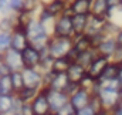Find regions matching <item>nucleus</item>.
I'll return each mask as SVG.
<instances>
[{"label":"nucleus","mask_w":122,"mask_h":115,"mask_svg":"<svg viewBox=\"0 0 122 115\" xmlns=\"http://www.w3.org/2000/svg\"><path fill=\"white\" fill-rule=\"evenodd\" d=\"M26 31L29 34L30 44H33L34 47H37L38 50L47 48V46L50 43V38H51V34L48 33V30L40 23V20L37 19V16H36V19L31 21L30 24L27 26Z\"/></svg>","instance_id":"f257e3e1"},{"label":"nucleus","mask_w":122,"mask_h":115,"mask_svg":"<svg viewBox=\"0 0 122 115\" xmlns=\"http://www.w3.org/2000/svg\"><path fill=\"white\" fill-rule=\"evenodd\" d=\"M72 47H74L72 38H68V37H57V36H51L50 43L47 46L48 53L54 58L68 56V53L71 51Z\"/></svg>","instance_id":"f03ea898"},{"label":"nucleus","mask_w":122,"mask_h":115,"mask_svg":"<svg viewBox=\"0 0 122 115\" xmlns=\"http://www.w3.org/2000/svg\"><path fill=\"white\" fill-rule=\"evenodd\" d=\"M51 36L74 38L75 29H74V24H72V16L61 14L60 17H57L56 19V23H54V29H53V34Z\"/></svg>","instance_id":"7ed1b4c3"},{"label":"nucleus","mask_w":122,"mask_h":115,"mask_svg":"<svg viewBox=\"0 0 122 115\" xmlns=\"http://www.w3.org/2000/svg\"><path fill=\"white\" fill-rule=\"evenodd\" d=\"M98 95H99L105 110L114 111V110L118 108V104H119V99H121L119 89L109 88V87H101L99 91H98Z\"/></svg>","instance_id":"20e7f679"},{"label":"nucleus","mask_w":122,"mask_h":115,"mask_svg":"<svg viewBox=\"0 0 122 115\" xmlns=\"http://www.w3.org/2000/svg\"><path fill=\"white\" fill-rule=\"evenodd\" d=\"M23 77H24V84L29 88H34V89H41L44 88V74L40 68L36 67H24L21 70Z\"/></svg>","instance_id":"39448f33"},{"label":"nucleus","mask_w":122,"mask_h":115,"mask_svg":"<svg viewBox=\"0 0 122 115\" xmlns=\"http://www.w3.org/2000/svg\"><path fill=\"white\" fill-rule=\"evenodd\" d=\"M0 61L6 63L13 71H21L24 68V61H23V54L21 51L16 50V48H10L6 53L0 54Z\"/></svg>","instance_id":"423d86ee"},{"label":"nucleus","mask_w":122,"mask_h":115,"mask_svg":"<svg viewBox=\"0 0 122 115\" xmlns=\"http://www.w3.org/2000/svg\"><path fill=\"white\" fill-rule=\"evenodd\" d=\"M31 105H33V110H34V114L36 115H48L51 112L47 88H41L38 91L36 98L31 101Z\"/></svg>","instance_id":"0eeeda50"},{"label":"nucleus","mask_w":122,"mask_h":115,"mask_svg":"<svg viewBox=\"0 0 122 115\" xmlns=\"http://www.w3.org/2000/svg\"><path fill=\"white\" fill-rule=\"evenodd\" d=\"M23 61H24V67H36L38 68L43 60V54L41 50H38L37 47H34L33 44H30L29 47H26L23 51Z\"/></svg>","instance_id":"6e6552de"},{"label":"nucleus","mask_w":122,"mask_h":115,"mask_svg":"<svg viewBox=\"0 0 122 115\" xmlns=\"http://www.w3.org/2000/svg\"><path fill=\"white\" fill-rule=\"evenodd\" d=\"M109 63H111V58L98 54V56L95 57V60L92 61L91 64L88 65V68H87L88 75H91L92 78H95V80H99L101 75H102V73H104V70L107 68V65H108Z\"/></svg>","instance_id":"1a4fd4ad"},{"label":"nucleus","mask_w":122,"mask_h":115,"mask_svg":"<svg viewBox=\"0 0 122 115\" xmlns=\"http://www.w3.org/2000/svg\"><path fill=\"white\" fill-rule=\"evenodd\" d=\"M47 92H48V101H50L51 112H57L67 102H70V97L64 91H56V89L47 88Z\"/></svg>","instance_id":"9d476101"},{"label":"nucleus","mask_w":122,"mask_h":115,"mask_svg":"<svg viewBox=\"0 0 122 115\" xmlns=\"http://www.w3.org/2000/svg\"><path fill=\"white\" fill-rule=\"evenodd\" d=\"M29 46H30V38H29L26 29L16 27L11 33V47L19 50V51H23Z\"/></svg>","instance_id":"9b49d317"},{"label":"nucleus","mask_w":122,"mask_h":115,"mask_svg":"<svg viewBox=\"0 0 122 115\" xmlns=\"http://www.w3.org/2000/svg\"><path fill=\"white\" fill-rule=\"evenodd\" d=\"M68 0H43L41 7L46 9L51 16H54L56 19L60 17L61 14L65 13L67 7H68Z\"/></svg>","instance_id":"f8f14e48"},{"label":"nucleus","mask_w":122,"mask_h":115,"mask_svg":"<svg viewBox=\"0 0 122 115\" xmlns=\"http://www.w3.org/2000/svg\"><path fill=\"white\" fill-rule=\"evenodd\" d=\"M118 47H119V44H118L115 37H105L95 48H97L99 56H105L108 58H112L115 51L118 50Z\"/></svg>","instance_id":"ddd939ff"},{"label":"nucleus","mask_w":122,"mask_h":115,"mask_svg":"<svg viewBox=\"0 0 122 115\" xmlns=\"http://www.w3.org/2000/svg\"><path fill=\"white\" fill-rule=\"evenodd\" d=\"M91 97H92V94L90 92V91L80 88V89H78L71 98H70V102H71L72 107L78 111V110H81V108L90 105V102H91Z\"/></svg>","instance_id":"4468645a"},{"label":"nucleus","mask_w":122,"mask_h":115,"mask_svg":"<svg viewBox=\"0 0 122 115\" xmlns=\"http://www.w3.org/2000/svg\"><path fill=\"white\" fill-rule=\"evenodd\" d=\"M107 20H108V19L101 17V16H95V14H92V13H91V14H90V17H88V26H87L85 33H87L88 36H95V34L102 33V30H104V26H105Z\"/></svg>","instance_id":"2eb2a0df"},{"label":"nucleus","mask_w":122,"mask_h":115,"mask_svg":"<svg viewBox=\"0 0 122 115\" xmlns=\"http://www.w3.org/2000/svg\"><path fill=\"white\" fill-rule=\"evenodd\" d=\"M72 43H74V48H75L78 53H82V51L95 48V47H94V43H92L91 36H88L87 33L75 34L74 38H72Z\"/></svg>","instance_id":"dca6fc26"},{"label":"nucleus","mask_w":122,"mask_h":115,"mask_svg":"<svg viewBox=\"0 0 122 115\" xmlns=\"http://www.w3.org/2000/svg\"><path fill=\"white\" fill-rule=\"evenodd\" d=\"M94 0H70L68 6L74 14H91Z\"/></svg>","instance_id":"f3484780"},{"label":"nucleus","mask_w":122,"mask_h":115,"mask_svg":"<svg viewBox=\"0 0 122 115\" xmlns=\"http://www.w3.org/2000/svg\"><path fill=\"white\" fill-rule=\"evenodd\" d=\"M87 74H88L87 68L84 65H81L80 63H77V61H74L71 64V67L68 68V71H67V75H68V78H70L71 83H81V80Z\"/></svg>","instance_id":"a211bd4d"},{"label":"nucleus","mask_w":122,"mask_h":115,"mask_svg":"<svg viewBox=\"0 0 122 115\" xmlns=\"http://www.w3.org/2000/svg\"><path fill=\"white\" fill-rule=\"evenodd\" d=\"M16 107V94H4L0 95V112L11 115Z\"/></svg>","instance_id":"6ab92c4d"},{"label":"nucleus","mask_w":122,"mask_h":115,"mask_svg":"<svg viewBox=\"0 0 122 115\" xmlns=\"http://www.w3.org/2000/svg\"><path fill=\"white\" fill-rule=\"evenodd\" d=\"M70 83L71 81H70L67 73H61V74H56L54 73V75H53V78L50 81V85L47 87V88L56 89V91H65V88H67V85Z\"/></svg>","instance_id":"aec40b11"},{"label":"nucleus","mask_w":122,"mask_h":115,"mask_svg":"<svg viewBox=\"0 0 122 115\" xmlns=\"http://www.w3.org/2000/svg\"><path fill=\"white\" fill-rule=\"evenodd\" d=\"M37 19L40 20V23L48 30L50 34H53V29H54V23H56V17L51 16L46 9L40 7V10L37 11Z\"/></svg>","instance_id":"412c9836"},{"label":"nucleus","mask_w":122,"mask_h":115,"mask_svg":"<svg viewBox=\"0 0 122 115\" xmlns=\"http://www.w3.org/2000/svg\"><path fill=\"white\" fill-rule=\"evenodd\" d=\"M72 61L67 57H57L53 60V64H51V71L56 73V74H61V73H67L68 68L71 67Z\"/></svg>","instance_id":"4be33fe9"},{"label":"nucleus","mask_w":122,"mask_h":115,"mask_svg":"<svg viewBox=\"0 0 122 115\" xmlns=\"http://www.w3.org/2000/svg\"><path fill=\"white\" fill-rule=\"evenodd\" d=\"M17 27L16 21V13H10L6 16H0V31L13 33V30Z\"/></svg>","instance_id":"5701e85b"},{"label":"nucleus","mask_w":122,"mask_h":115,"mask_svg":"<svg viewBox=\"0 0 122 115\" xmlns=\"http://www.w3.org/2000/svg\"><path fill=\"white\" fill-rule=\"evenodd\" d=\"M109 10H111V7H109L108 0H94V3H92V11H91L92 14L108 19Z\"/></svg>","instance_id":"b1692460"},{"label":"nucleus","mask_w":122,"mask_h":115,"mask_svg":"<svg viewBox=\"0 0 122 115\" xmlns=\"http://www.w3.org/2000/svg\"><path fill=\"white\" fill-rule=\"evenodd\" d=\"M37 13H33L29 10H21L20 13H16V21H17V27L21 29H27V26L36 19Z\"/></svg>","instance_id":"393cba45"},{"label":"nucleus","mask_w":122,"mask_h":115,"mask_svg":"<svg viewBox=\"0 0 122 115\" xmlns=\"http://www.w3.org/2000/svg\"><path fill=\"white\" fill-rule=\"evenodd\" d=\"M88 17L90 14H74L72 16V24L75 29V34L85 33L87 26H88Z\"/></svg>","instance_id":"a878e982"},{"label":"nucleus","mask_w":122,"mask_h":115,"mask_svg":"<svg viewBox=\"0 0 122 115\" xmlns=\"http://www.w3.org/2000/svg\"><path fill=\"white\" fill-rule=\"evenodd\" d=\"M118 70H119V64H117L111 60V63L107 65V68L104 70V73H102V75L98 81H108V80L118 78Z\"/></svg>","instance_id":"bb28decb"},{"label":"nucleus","mask_w":122,"mask_h":115,"mask_svg":"<svg viewBox=\"0 0 122 115\" xmlns=\"http://www.w3.org/2000/svg\"><path fill=\"white\" fill-rule=\"evenodd\" d=\"M98 56V51L97 48H91V50H87V51H82L78 54L77 58V63H80L81 65H84L85 68H88V65L91 64L92 61L95 60V57Z\"/></svg>","instance_id":"cd10ccee"},{"label":"nucleus","mask_w":122,"mask_h":115,"mask_svg":"<svg viewBox=\"0 0 122 115\" xmlns=\"http://www.w3.org/2000/svg\"><path fill=\"white\" fill-rule=\"evenodd\" d=\"M11 84H13V89H14V94H19L24 87V77H23V73L21 71H13L11 73Z\"/></svg>","instance_id":"c85d7f7f"},{"label":"nucleus","mask_w":122,"mask_h":115,"mask_svg":"<svg viewBox=\"0 0 122 115\" xmlns=\"http://www.w3.org/2000/svg\"><path fill=\"white\" fill-rule=\"evenodd\" d=\"M38 91L40 89H34V88H29V87H24L19 94H16L21 101H24V102H31L34 98H36V95L38 94Z\"/></svg>","instance_id":"c756f323"},{"label":"nucleus","mask_w":122,"mask_h":115,"mask_svg":"<svg viewBox=\"0 0 122 115\" xmlns=\"http://www.w3.org/2000/svg\"><path fill=\"white\" fill-rule=\"evenodd\" d=\"M4 94H14L13 84H11V75L0 77V95Z\"/></svg>","instance_id":"7c9ffc66"},{"label":"nucleus","mask_w":122,"mask_h":115,"mask_svg":"<svg viewBox=\"0 0 122 115\" xmlns=\"http://www.w3.org/2000/svg\"><path fill=\"white\" fill-rule=\"evenodd\" d=\"M11 48V33L0 31V54Z\"/></svg>","instance_id":"2f4dec72"},{"label":"nucleus","mask_w":122,"mask_h":115,"mask_svg":"<svg viewBox=\"0 0 122 115\" xmlns=\"http://www.w3.org/2000/svg\"><path fill=\"white\" fill-rule=\"evenodd\" d=\"M43 4V0H24V10L37 13Z\"/></svg>","instance_id":"473e14b6"},{"label":"nucleus","mask_w":122,"mask_h":115,"mask_svg":"<svg viewBox=\"0 0 122 115\" xmlns=\"http://www.w3.org/2000/svg\"><path fill=\"white\" fill-rule=\"evenodd\" d=\"M11 13H20L24 10V0H9Z\"/></svg>","instance_id":"72a5a7b5"},{"label":"nucleus","mask_w":122,"mask_h":115,"mask_svg":"<svg viewBox=\"0 0 122 115\" xmlns=\"http://www.w3.org/2000/svg\"><path fill=\"white\" fill-rule=\"evenodd\" d=\"M57 115H75L77 114V110L72 107V104L71 102H67L61 110H58L57 112H56Z\"/></svg>","instance_id":"f704fd0d"},{"label":"nucleus","mask_w":122,"mask_h":115,"mask_svg":"<svg viewBox=\"0 0 122 115\" xmlns=\"http://www.w3.org/2000/svg\"><path fill=\"white\" fill-rule=\"evenodd\" d=\"M90 105H91V107L95 110V111H97V112H98V111H101V110H104L102 101H101V98H99V95H98V94H92Z\"/></svg>","instance_id":"c9c22d12"},{"label":"nucleus","mask_w":122,"mask_h":115,"mask_svg":"<svg viewBox=\"0 0 122 115\" xmlns=\"http://www.w3.org/2000/svg\"><path fill=\"white\" fill-rule=\"evenodd\" d=\"M80 88H81V87H80V83H70V84L67 85V88H65V91H64V92L71 98V97H72L78 89H80Z\"/></svg>","instance_id":"e433bc0d"},{"label":"nucleus","mask_w":122,"mask_h":115,"mask_svg":"<svg viewBox=\"0 0 122 115\" xmlns=\"http://www.w3.org/2000/svg\"><path fill=\"white\" fill-rule=\"evenodd\" d=\"M10 13H11V10H10L9 0H0V16H6Z\"/></svg>","instance_id":"4c0bfd02"},{"label":"nucleus","mask_w":122,"mask_h":115,"mask_svg":"<svg viewBox=\"0 0 122 115\" xmlns=\"http://www.w3.org/2000/svg\"><path fill=\"white\" fill-rule=\"evenodd\" d=\"M13 70L3 61H0V77H6V75H11Z\"/></svg>","instance_id":"58836bf2"},{"label":"nucleus","mask_w":122,"mask_h":115,"mask_svg":"<svg viewBox=\"0 0 122 115\" xmlns=\"http://www.w3.org/2000/svg\"><path fill=\"white\" fill-rule=\"evenodd\" d=\"M75 115H97V111L92 108L91 105H87V107H84V108L78 110Z\"/></svg>","instance_id":"ea45409f"},{"label":"nucleus","mask_w":122,"mask_h":115,"mask_svg":"<svg viewBox=\"0 0 122 115\" xmlns=\"http://www.w3.org/2000/svg\"><path fill=\"white\" fill-rule=\"evenodd\" d=\"M20 112H21L23 115H36L34 114V110H33L31 102H24L23 107H21V110H20Z\"/></svg>","instance_id":"a19ab883"},{"label":"nucleus","mask_w":122,"mask_h":115,"mask_svg":"<svg viewBox=\"0 0 122 115\" xmlns=\"http://www.w3.org/2000/svg\"><path fill=\"white\" fill-rule=\"evenodd\" d=\"M111 60H112L114 63H117V64H122V46L118 47V50L115 51V54L112 56Z\"/></svg>","instance_id":"79ce46f5"},{"label":"nucleus","mask_w":122,"mask_h":115,"mask_svg":"<svg viewBox=\"0 0 122 115\" xmlns=\"http://www.w3.org/2000/svg\"><path fill=\"white\" fill-rule=\"evenodd\" d=\"M115 38H117L118 44H119V46H122V27L119 29V31H118V34L115 36Z\"/></svg>","instance_id":"37998d69"},{"label":"nucleus","mask_w":122,"mask_h":115,"mask_svg":"<svg viewBox=\"0 0 122 115\" xmlns=\"http://www.w3.org/2000/svg\"><path fill=\"white\" fill-rule=\"evenodd\" d=\"M111 114H112V111H109V110H105V108L97 112V115H111Z\"/></svg>","instance_id":"c03bdc74"},{"label":"nucleus","mask_w":122,"mask_h":115,"mask_svg":"<svg viewBox=\"0 0 122 115\" xmlns=\"http://www.w3.org/2000/svg\"><path fill=\"white\" fill-rule=\"evenodd\" d=\"M118 81L122 85V64H119V70H118Z\"/></svg>","instance_id":"a18cd8bd"},{"label":"nucleus","mask_w":122,"mask_h":115,"mask_svg":"<svg viewBox=\"0 0 122 115\" xmlns=\"http://www.w3.org/2000/svg\"><path fill=\"white\" fill-rule=\"evenodd\" d=\"M111 115H122V108H117V110H114Z\"/></svg>","instance_id":"49530a36"},{"label":"nucleus","mask_w":122,"mask_h":115,"mask_svg":"<svg viewBox=\"0 0 122 115\" xmlns=\"http://www.w3.org/2000/svg\"><path fill=\"white\" fill-rule=\"evenodd\" d=\"M118 108H122V97H121V99H119V104H118Z\"/></svg>","instance_id":"de8ad7c7"},{"label":"nucleus","mask_w":122,"mask_h":115,"mask_svg":"<svg viewBox=\"0 0 122 115\" xmlns=\"http://www.w3.org/2000/svg\"><path fill=\"white\" fill-rule=\"evenodd\" d=\"M11 115H23V114H21L20 111H16V112H13V114H11Z\"/></svg>","instance_id":"09e8293b"},{"label":"nucleus","mask_w":122,"mask_h":115,"mask_svg":"<svg viewBox=\"0 0 122 115\" xmlns=\"http://www.w3.org/2000/svg\"><path fill=\"white\" fill-rule=\"evenodd\" d=\"M48 115H57V114H56V112H50Z\"/></svg>","instance_id":"8fccbe9b"},{"label":"nucleus","mask_w":122,"mask_h":115,"mask_svg":"<svg viewBox=\"0 0 122 115\" xmlns=\"http://www.w3.org/2000/svg\"><path fill=\"white\" fill-rule=\"evenodd\" d=\"M121 9H122V0H121Z\"/></svg>","instance_id":"3c124183"},{"label":"nucleus","mask_w":122,"mask_h":115,"mask_svg":"<svg viewBox=\"0 0 122 115\" xmlns=\"http://www.w3.org/2000/svg\"><path fill=\"white\" fill-rule=\"evenodd\" d=\"M0 115H6V114H1V112H0Z\"/></svg>","instance_id":"603ef678"},{"label":"nucleus","mask_w":122,"mask_h":115,"mask_svg":"<svg viewBox=\"0 0 122 115\" xmlns=\"http://www.w3.org/2000/svg\"><path fill=\"white\" fill-rule=\"evenodd\" d=\"M68 1H70V0H68Z\"/></svg>","instance_id":"864d4df0"}]
</instances>
